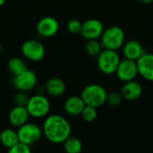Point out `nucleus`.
<instances>
[{"mask_svg":"<svg viewBox=\"0 0 153 153\" xmlns=\"http://www.w3.org/2000/svg\"><path fill=\"white\" fill-rule=\"evenodd\" d=\"M42 132L48 141L59 144L63 143L71 135L72 126L63 116L50 115L44 121Z\"/></svg>","mask_w":153,"mask_h":153,"instance_id":"nucleus-1","label":"nucleus"},{"mask_svg":"<svg viewBox=\"0 0 153 153\" xmlns=\"http://www.w3.org/2000/svg\"><path fill=\"white\" fill-rule=\"evenodd\" d=\"M126 42V33L124 30L117 26L112 25L105 29L100 36V43L103 48L117 50L122 48Z\"/></svg>","mask_w":153,"mask_h":153,"instance_id":"nucleus-2","label":"nucleus"},{"mask_svg":"<svg viewBox=\"0 0 153 153\" xmlns=\"http://www.w3.org/2000/svg\"><path fill=\"white\" fill-rule=\"evenodd\" d=\"M108 92L106 89L96 83L89 84L85 86L81 93V97L83 100L85 105L100 108L107 102Z\"/></svg>","mask_w":153,"mask_h":153,"instance_id":"nucleus-3","label":"nucleus"},{"mask_svg":"<svg viewBox=\"0 0 153 153\" xmlns=\"http://www.w3.org/2000/svg\"><path fill=\"white\" fill-rule=\"evenodd\" d=\"M121 61L119 54L117 50L103 48L97 56V65L99 70L104 74H113Z\"/></svg>","mask_w":153,"mask_h":153,"instance_id":"nucleus-4","label":"nucleus"},{"mask_svg":"<svg viewBox=\"0 0 153 153\" xmlns=\"http://www.w3.org/2000/svg\"><path fill=\"white\" fill-rule=\"evenodd\" d=\"M26 108L30 117L34 118H41L48 116L50 110V103L47 97L43 94H36L29 98Z\"/></svg>","mask_w":153,"mask_h":153,"instance_id":"nucleus-5","label":"nucleus"},{"mask_svg":"<svg viewBox=\"0 0 153 153\" xmlns=\"http://www.w3.org/2000/svg\"><path fill=\"white\" fill-rule=\"evenodd\" d=\"M18 138L19 142L32 145L39 142L43 134L42 128L35 123H25L18 127Z\"/></svg>","mask_w":153,"mask_h":153,"instance_id":"nucleus-6","label":"nucleus"},{"mask_svg":"<svg viewBox=\"0 0 153 153\" xmlns=\"http://www.w3.org/2000/svg\"><path fill=\"white\" fill-rule=\"evenodd\" d=\"M21 50L23 56L31 62L41 61L46 54L45 46L38 39H28L24 41Z\"/></svg>","mask_w":153,"mask_h":153,"instance_id":"nucleus-7","label":"nucleus"},{"mask_svg":"<svg viewBox=\"0 0 153 153\" xmlns=\"http://www.w3.org/2000/svg\"><path fill=\"white\" fill-rule=\"evenodd\" d=\"M38 78L37 74L31 70H25L24 72L13 75L12 83L17 91H29L34 89L37 85Z\"/></svg>","mask_w":153,"mask_h":153,"instance_id":"nucleus-8","label":"nucleus"},{"mask_svg":"<svg viewBox=\"0 0 153 153\" xmlns=\"http://www.w3.org/2000/svg\"><path fill=\"white\" fill-rule=\"evenodd\" d=\"M104 30V25L100 20L96 18H91L82 23V29L80 33L86 40L97 39L100 38Z\"/></svg>","mask_w":153,"mask_h":153,"instance_id":"nucleus-9","label":"nucleus"},{"mask_svg":"<svg viewBox=\"0 0 153 153\" xmlns=\"http://www.w3.org/2000/svg\"><path fill=\"white\" fill-rule=\"evenodd\" d=\"M115 74H117V78L124 82L134 80L138 74L136 61L127 58L121 59Z\"/></svg>","mask_w":153,"mask_h":153,"instance_id":"nucleus-10","label":"nucleus"},{"mask_svg":"<svg viewBox=\"0 0 153 153\" xmlns=\"http://www.w3.org/2000/svg\"><path fill=\"white\" fill-rule=\"evenodd\" d=\"M36 30L39 36L44 38H50L58 32L59 22L55 17L45 16L38 22Z\"/></svg>","mask_w":153,"mask_h":153,"instance_id":"nucleus-11","label":"nucleus"},{"mask_svg":"<svg viewBox=\"0 0 153 153\" xmlns=\"http://www.w3.org/2000/svg\"><path fill=\"white\" fill-rule=\"evenodd\" d=\"M138 74L149 82H153V54L145 52L137 61Z\"/></svg>","mask_w":153,"mask_h":153,"instance_id":"nucleus-12","label":"nucleus"},{"mask_svg":"<svg viewBox=\"0 0 153 153\" xmlns=\"http://www.w3.org/2000/svg\"><path fill=\"white\" fill-rule=\"evenodd\" d=\"M120 92L124 100L128 101H134L138 100L142 96L143 87L140 82L134 80H131L124 82Z\"/></svg>","mask_w":153,"mask_h":153,"instance_id":"nucleus-13","label":"nucleus"},{"mask_svg":"<svg viewBox=\"0 0 153 153\" xmlns=\"http://www.w3.org/2000/svg\"><path fill=\"white\" fill-rule=\"evenodd\" d=\"M122 51L125 58L137 61L144 53V48L140 41L136 39H130L124 43Z\"/></svg>","mask_w":153,"mask_h":153,"instance_id":"nucleus-14","label":"nucleus"},{"mask_svg":"<svg viewBox=\"0 0 153 153\" xmlns=\"http://www.w3.org/2000/svg\"><path fill=\"white\" fill-rule=\"evenodd\" d=\"M30 117L29 112L26 107L23 106H14L9 112L8 119L10 124L14 127H20L28 122Z\"/></svg>","mask_w":153,"mask_h":153,"instance_id":"nucleus-15","label":"nucleus"},{"mask_svg":"<svg viewBox=\"0 0 153 153\" xmlns=\"http://www.w3.org/2000/svg\"><path fill=\"white\" fill-rule=\"evenodd\" d=\"M85 106L86 105H85L83 100L82 99V97L76 96V95L68 97L64 103L65 111L70 116L81 115Z\"/></svg>","mask_w":153,"mask_h":153,"instance_id":"nucleus-16","label":"nucleus"},{"mask_svg":"<svg viewBox=\"0 0 153 153\" xmlns=\"http://www.w3.org/2000/svg\"><path fill=\"white\" fill-rule=\"evenodd\" d=\"M66 90L65 82L58 77H52L48 79L45 85V91L51 97H61Z\"/></svg>","mask_w":153,"mask_h":153,"instance_id":"nucleus-17","label":"nucleus"},{"mask_svg":"<svg viewBox=\"0 0 153 153\" xmlns=\"http://www.w3.org/2000/svg\"><path fill=\"white\" fill-rule=\"evenodd\" d=\"M19 142L17 131L13 128H5L0 133V143L6 149L12 148Z\"/></svg>","mask_w":153,"mask_h":153,"instance_id":"nucleus-18","label":"nucleus"},{"mask_svg":"<svg viewBox=\"0 0 153 153\" xmlns=\"http://www.w3.org/2000/svg\"><path fill=\"white\" fill-rule=\"evenodd\" d=\"M7 69L13 75H16L27 70V65L22 58L14 56L8 60Z\"/></svg>","mask_w":153,"mask_h":153,"instance_id":"nucleus-19","label":"nucleus"},{"mask_svg":"<svg viewBox=\"0 0 153 153\" xmlns=\"http://www.w3.org/2000/svg\"><path fill=\"white\" fill-rule=\"evenodd\" d=\"M63 143L67 153H80L82 151V143L78 137L70 135Z\"/></svg>","mask_w":153,"mask_h":153,"instance_id":"nucleus-20","label":"nucleus"},{"mask_svg":"<svg viewBox=\"0 0 153 153\" xmlns=\"http://www.w3.org/2000/svg\"><path fill=\"white\" fill-rule=\"evenodd\" d=\"M84 49L87 55H89L90 56H98L99 54L101 52V50L103 49L102 45L100 43V41L97 39H87L85 46H84Z\"/></svg>","mask_w":153,"mask_h":153,"instance_id":"nucleus-21","label":"nucleus"},{"mask_svg":"<svg viewBox=\"0 0 153 153\" xmlns=\"http://www.w3.org/2000/svg\"><path fill=\"white\" fill-rule=\"evenodd\" d=\"M82 119L86 122H93L97 119L98 117V110H97V108L95 107H92V106H89V105H86L81 114Z\"/></svg>","mask_w":153,"mask_h":153,"instance_id":"nucleus-22","label":"nucleus"},{"mask_svg":"<svg viewBox=\"0 0 153 153\" xmlns=\"http://www.w3.org/2000/svg\"><path fill=\"white\" fill-rule=\"evenodd\" d=\"M123 100L124 99H123L120 91H111V92L108 93L106 103H108V105H110L112 107H117L122 103Z\"/></svg>","mask_w":153,"mask_h":153,"instance_id":"nucleus-23","label":"nucleus"},{"mask_svg":"<svg viewBox=\"0 0 153 153\" xmlns=\"http://www.w3.org/2000/svg\"><path fill=\"white\" fill-rule=\"evenodd\" d=\"M29 96L26 91H17L15 95L13 96V102L16 106H23L25 107L28 100H29Z\"/></svg>","mask_w":153,"mask_h":153,"instance_id":"nucleus-24","label":"nucleus"},{"mask_svg":"<svg viewBox=\"0 0 153 153\" xmlns=\"http://www.w3.org/2000/svg\"><path fill=\"white\" fill-rule=\"evenodd\" d=\"M10 153H30V145L23 143L22 142H18L15 145L8 150Z\"/></svg>","mask_w":153,"mask_h":153,"instance_id":"nucleus-25","label":"nucleus"},{"mask_svg":"<svg viewBox=\"0 0 153 153\" xmlns=\"http://www.w3.org/2000/svg\"><path fill=\"white\" fill-rule=\"evenodd\" d=\"M82 23V22H81L79 20L73 19L71 21H69L67 23V30L72 34H78L81 32Z\"/></svg>","mask_w":153,"mask_h":153,"instance_id":"nucleus-26","label":"nucleus"},{"mask_svg":"<svg viewBox=\"0 0 153 153\" xmlns=\"http://www.w3.org/2000/svg\"><path fill=\"white\" fill-rule=\"evenodd\" d=\"M143 4H150L153 3V0H140Z\"/></svg>","mask_w":153,"mask_h":153,"instance_id":"nucleus-27","label":"nucleus"},{"mask_svg":"<svg viewBox=\"0 0 153 153\" xmlns=\"http://www.w3.org/2000/svg\"><path fill=\"white\" fill-rule=\"evenodd\" d=\"M5 1H6V0H0V6L4 5V3H5Z\"/></svg>","mask_w":153,"mask_h":153,"instance_id":"nucleus-28","label":"nucleus"},{"mask_svg":"<svg viewBox=\"0 0 153 153\" xmlns=\"http://www.w3.org/2000/svg\"><path fill=\"white\" fill-rule=\"evenodd\" d=\"M3 50H4V48H3V46H2V44H0V55L3 53Z\"/></svg>","mask_w":153,"mask_h":153,"instance_id":"nucleus-29","label":"nucleus"},{"mask_svg":"<svg viewBox=\"0 0 153 153\" xmlns=\"http://www.w3.org/2000/svg\"><path fill=\"white\" fill-rule=\"evenodd\" d=\"M0 144H1V143H0Z\"/></svg>","mask_w":153,"mask_h":153,"instance_id":"nucleus-30","label":"nucleus"}]
</instances>
